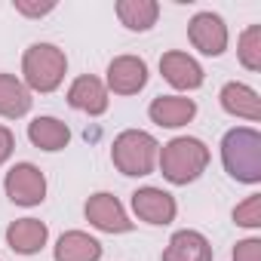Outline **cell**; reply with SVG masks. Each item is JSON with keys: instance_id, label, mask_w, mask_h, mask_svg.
Masks as SVG:
<instances>
[{"instance_id": "cell-1", "label": "cell", "mask_w": 261, "mask_h": 261, "mask_svg": "<svg viewBox=\"0 0 261 261\" xmlns=\"http://www.w3.org/2000/svg\"><path fill=\"white\" fill-rule=\"evenodd\" d=\"M224 172L240 185H261V133L252 126H233L221 139Z\"/></svg>"}, {"instance_id": "cell-4", "label": "cell", "mask_w": 261, "mask_h": 261, "mask_svg": "<svg viewBox=\"0 0 261 261\" xmlns=\"http://www.w3.org/2000/svg\"><path fill=\"white\" fill-rule=\"evenodd\" d=\"M160 142L145 133V129H123L111 145V163L120 175L129 178H145L157 169Z\"/></svg>"}, {"instance_id": "cell-22", "label": "cell", "mask_w": 261, "mask_h": 261, "mask_svg": "<svg viewBox=\"0 0 261 261\" xmlns=\"http://www.w3.org/2000/svg\"><path fill=\"white\" fill-rule=\"evenodd\" d=\"M13 10L25 19H43L56 10V0H43V4H37V0H13Z\"/></svg>"}, {"instance_id": "cell-17", "label": "cell", "mask_w": 261, "mask_h": 261, "mask_svg": "<svg viewBox=\"0 0 261 261\" xmlns=\"http://www.w3.org/2000/svg\"><path fill=\"white\" fill-rule=\"evenodd\" d=\"M53 258L56 261H98L101 243L89 237L86 230H65L53 246Z\"/></svg>"}, {"instance_id": "cell-24", "label": "cell", "mask_w": 261, "mask_h": 261, "mask_svg": "<svg viewBox=\"0 0 261 261\" xmlns=\"http://www.w3.org/2000/svg\"><path fill=\"white\" fill-rule=\"evenodd\" d=\"M16 151V136H13V129L0 123V166H4Z\"/></svg>"}, {"instance_id": "cell-3", "label": "cell", "mask_w": 261, "mask_h": 261, "mask_svg": "<svg viewBox=\"0 0 261 261\" xmlns=\"http://www.w3.org/2000/svg\"><path fill=\"white\" fill-rule=\"evenodd\" d=\"M68 74V56L56 43H31L22 53V83L28 92H56Z\"/></svg>"}, {"instance_id": "cell-5", "label": "cell", "mask_w": 261, "mask_h": 261, "mask_svg": "<svg viewBox=\"0 0 261 261\" xmlns=\"http://www.w3.org/2000/svg\"><path fill=\"white\" fill-rule=\"evenodd\" d=\"M4 191H7L10 203H16V206H25V209L40 206L46 200V175L40 172V166H34L28 160L16 163V166H10V172L4 178Z\"/></svg>"}, {"instance_id": "cell-18", "label": "cell", "mask_w": 261, "mask_h": 261, "mask_svg": "<svg viewBox=\"0 0 261 261\" xmlns=\"http://www.w3.org/2000/svg\"><path fill=\"white\" fill-rule=\"evenodd\" d=\"M34 98L28 92V86L16 77V74H0V117L4 120H19L31 111Z\"/></svg>"}, {"instance_id": "cell-14", "label": "cell", "mask_w": 261, "mask_h": 261, "mask_svg": "<svg viewBox=\"0 0 261 261\" xmlns=\"http://www.w3.org/2000/svg\"><path fill=\"white\" fill-rule=\"evenodd\" d=\"M4 237H7V246L16 255H37L46 246V240H49V227L40 218H16L7 227Z\"/></svg>"}, {"instance_id": "cell-20", "label": "cell", "mask_w": 261, "mask_h": 261, "mask_svg": "<svg viewBox=\"0 0 261 261\" xmlns=\"http://www.w3.org/2000/svg\"><path fill=\"white\" fill-rule=\"evenodd\" d=\"M237 59L246 71H261V25H249L237 40Z\"/></svg>"}, {"instance_id": "cell-23", "label": "cell", "mask_w": 261, "mask_h": 261, "mask_svg": "<svg viewBox=\"0 0 261 261\" xmlns=\"http://www.w3.org/2000/svg\"><path fill=\"white\" fill-rule=\"evenodd\" d=\"M233 261H261V240L246 237L233 246Z\"/></svg>"}, {"instance_id": "cell-11", "label": "cell", "mask_w": 261, "mask_h": 261, "mask_svg": "<svg viewBox=\"0 0 261 261\" xmlns=\"http://www.w3.org/2000/svg\"><path fill=\"white\" fill-rule=\"evenodd\" d=\"M68 105L74 111H83L89 117H101L111 105V92L105 86L101 77L95 74H80L71 86H68Z\"/></svg>"}, {"instance_id": "cell-8", "label": "cell", "mask_w": 261, "mask_h": 261, "mask_svg": "<svg viewBox=\"0 0 261 261\" xmlns=\"http://www.w3.org/2000/svg\"><path fill=\"white\" fill-rule=\"evenodd\" d=\"M105 86L114 95H139L148 86V62L142 56H117L108 62Z\"/></svg>"}, {"instance_id": "cell-7", "label": "cell", "mask_w": 261, "mask_h": 261, "mask_svg": "<svg viewBox=\"0 0 261 261\" xmlns=\"http://www.w3.org/2000/svg\"><path fill=\"white\" fill-rule=\"evenodd\" d=\"M83 215H86V221H89L95 230H101V233H129V230L136 227V221L126 215L123 203H120L114 194H108V191L92 194V197L83 203Z\"/></svg>"}, {"instance_id": "cell-12", "label": "cell", "mask_w": 261, "mask_h": 261, "mask_svg": "<svg viewBox=\"0 0 261 261\" xmlns=\"http://www.w3.org/2000/svg\"><path fill=\"white\" fill-rule=\"evenodd\" d=\"M148 117L163 129H181L197 117V101L188 95H157L148 108Z\"/></svg>"}, {"instance_id": "cell-21", "label": "cell", "mask_w": 261, "mask_h": 261, "mask_svg": "<svg viewBox=\"0 0 261 261\" xmlns=\"http://www.w3.org/2000/svg\"><path fill=\"white\" fill-rule=\"evenodd\" d=\"M233 224L258 230L261 227V194H249L243 203L233 206Z\"/></svg>"}, {"instance_id": "cell-16", "label": "cell", "mask_w": 261, "mask_h": 261, "mask_svg": "<svg viewBox=\"0 0 261 261\" xmlns=\"http://www.w3.org/2000/svg\"><path fill=\"white\" fill-rule=\"evenodd\" d=\"M28 142L37 148V151H46V154H56V151H65L68 142H71V129L65 120L59 117H34L28 123Z\"/></svg>"}, {"instance_id": "cell-19", "label": "cell", "mask_w": 261, "mask_h": 261, "mask_svg": "<svg viewBox=\"0 0 261 261\" xmlns=\"http://www.w3.org/2000/svg\"><path fill=\"white\" fill-rule=\"evenodd\" d=\"M117 19L123 28L129 31H151L160 19V4L157 0H117V7H114Z\"/></svg>"}, {"instance_id": "cell-2", "label": "cell", "mask_w": 261, "mask_h": 261, "mask_svg": "<svg viewBox=\"0 0 261 261\" xmlns=\"http://www.w3.org/2000/svg\"><path fill=\"white\" fill-rule=\"evenodd\" d=\"M206 166H209V148L194 136H175L166 145H160L157 169L169 185H191L206 172Z\"/></svg>"}, {"instance_id": "cell-9", "label": "cell", "mask_w": 261, "mask_h": 261, "mask_svg": "<svg viewBox=\"0 0 261 261\" xmlns=\"http://www.w3.org/2000/svg\"><path fill=\"white\" fill-rule=\"evenodd\" d=\"M129 203H133V212H136L139 221L154 224V227H166L178 215L175 197L169 191H163V188H154V185H145V188L133 191V200Z\"/></svg>"}, {"instance_id": "cell-13", "label": "cell", "mask_w": 261, "mask_h": 261, "mask_svg": "<svg viewBox=\"0 0 261 261\" xmlns=\"http://www.w3.org/2000/svg\"><path fill=\"white\" fill-rule=\"evenodd\" d=\"M218 101H221L224 114H230V117H240V120H249V123L261 120V95L249 83H240V80L224 83L221 92H218Z\"/></svg>"}, {"instance_id": "cell-10", "label": "cell", "mask_w": 261, "mask_h": 261, "mask_svg": "<svg viewBox=\"0 0 261 261\" xmlns=\"http://www.w3.org/2000/svg\"><path fill=\"white\" fill-rule=\"evenodd\" d=\"M160 74H163V80H166L172 89H178V92H194V89H200L203 80H206L203 65H200L194 56L181 53V49H169V53L160 56Z\"/></svg>"}, {"instance_id": "cell-15", "label": "cell", "mask_w": 261, "mask_h": 261, "mask_svg": "<svg viewBox=\"0 0 261 261\" xmlns=\"http://www.w3.org/2000/svg\"><path fill=\"white\" fill-rule=\"evenodd\" d=\"M160 261H212V243L200 230H175L160 255Z\"/></svg>"}, {"instance_id": "cell-6", "label": "cell", "mask_w": 261, "mask_h": 261, "mask_svg": "<svg viewBox=\"0 0 261 261\" xmlns=\"http://www.w3.org/2000/svg\"><path fill=\"white\" fill-rule=\"evenodd\" d=\"M188 40L197 53L209 56V59H218L227 53V43H230V31H227V22L206 10V13H197L191 22H188Z\"/></svg>"}]
</instances>
